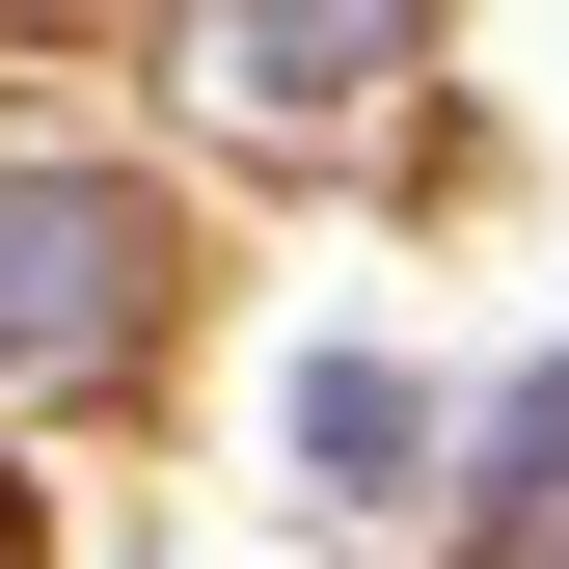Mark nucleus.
<instances>
[{"label":"nucleus","instance_id":"obj_2","mask_svg":"<svg viewBox=\"0 0 569 569\" xmlns=\"http://www.w3.org/2000/svg\"><path fill=\"white\" fill-rule=\"evenodd\" d=\"M218 54H244L271 109H326L352 54H407V0H218Z\"/></svg>","mask_w":569,"mask_h":569},{"label":"nucleus","instance_id":"obj_1","mask_svg":"<svg viewBox=\"0 0 569 569\" xmlns=\"http://www.w3.org/2000/svg\"><path fill=\"white\" fill-rule=\"evenodd\" d=\"M109 190H0V352H109Z\"/></svg>","mask_w":569,"mask_h":569}]
</instances>
